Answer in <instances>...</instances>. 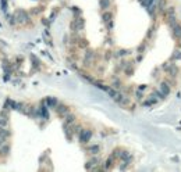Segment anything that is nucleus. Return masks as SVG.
<instances>
[{"mask_svg":"<svg viewBox=\"0 0 181 172\" xmlns=\"http://www.w3.org/2000/svg\"><path fill=\"white\" fill-rule=\"evenodd\" d=\"M84 24H85V21L82 20V18H74L71 22V28L74 32H80V31H82V28H84Z\"/></svg>","mask_w":181,"mask_h":172,"instance_id":"1","label":"nucleus"},{"mask_svg":"<svg viewBox=\"0 0 181 172\" xmlns=\"http://www.w3.org/2000/svg\"><path fill=\"white\" fill-rule=\"evenodd\" d=\"M113 99H114V101H116V103H118V104H120V106H127V104L130 103L128 97H127V96H124L123 93H118V92L116 93V96L113 97Z\"/></svg>","mask_w":181,"mask_h":172,"instance_id":"2","label":"nucleus"},{"mask_svg":"<svg viewBox=\"0 0 181 172\" xmlns=\"http://www.w3.org/2000/svg\"><path fill=\"white\" fill-rule=\"evenodd\" d=\"M91 137H92V131H89V129H82V131L80 132V140L82 142V143L89 142Z\"/></svg>","mask_w":181,"mask_h":172,"instance_id":"3","label":"nucleus"},{"mask_svg":"<svg viewBox=\"0 0 181 172\" xmlns=\"http://www.w3.org/2000/svg\"><path fill=\"white\" fill-rule=\"evenodd\" d=\"M171 33H173L174 39H180L181 38V25L178 22L171 25Z\"/></svg>","mask_w":181,"mask_h":172,"instance_id":"4","label":"nucleus"},{"mask_svg":"<svg viewBox=\"0 0 181 172\" xmlns=\"http://www.w3.org/2000/svg\"><path fill=\"white\" fill-rule=\"evenodd\" d=\"M163 69L165 71H167V74L171 76H176V74H177V68H176V65L173 64V63H169V64H165L163 65Z\"/></svg>","mask_w":181,"mask_h":172,"instance_id":"5","label":"nucleus"},{"mask_svg":"<svg viewBox=\"0 0 181 172\" xmlns=\"http://www.w3.org/2000/svg\"><path fill=\"white\" fill-rule=\"evenodd\" d=\"M93 57H95V54H93V52H85V57H84V64L88 67V65H91V63L93 61Z\"/></svg>","mask_w":181,"mask_h":172,"instance_id":"6","label":"nucleus"},{"mask_svg":"<svg viewBox=\"0 0 181 172\" xmlns=\"http://www.w3.org/2000/svg\"><path fill=\"white\" fill-rule=\"evenodd\" d=\"M56 110H57V114H59V115H61V117H66L67 114H69V108L66 107L64 104H57Z\"/></svg>","mask_w":181,"mask_h":172,"instance_id":"7","label":"nucleus"},{"mask_svg":"<svg viewBox=\"0 0 181 172\" xmlns=\"http://www.w3.org/2000/svg\"><path fill=\"white\" fill-rule=\"evenodd\" d=\"M160 92L163 93V94H165V96H167V94H169L170 93V85H167L166 83V82H162L160 83Z\"/></svg>","mask_w":181,"mask_h":172,"instance_id":"8","label":"nucleus"},{"mask_svg":"<svg viewBox=\"0 0 181 172\" xmlns=\"http://www.w3.org/2000/svg\"><path fill=\"white\" fill-rule=\"evenodd\" d=\"M99 4H101V7L103 10L110 7V4H112V0H99Z\"/></svg>","mask_w":181,"mask_h":172,"instance_id":"9","label":"nucleus"},{"mask_svg":"<svg viewBox=\"0 0 181 172\" xmlns=\"http://www.w3.org/2000/svg\"><path fill=\"white\" fill-rule=\"evenodd\" d=\"M74 121H75V117L71 115V114H67V115H66V122H64V125L74 124Z\"/></svg>","mask_w":181,"mask_h":172,"instance_id":"10","label":"nucleus"},{"mask_svg":"<svg viewBox=\"0 0 181 172\" xmlns=\"http://www.w3.org/2000/svg\"><path fill=\"white\" fill-rule=\"evenodd\" d=\"M49 107H56L57 106V100L56 99H53V97H48V100H46Z\"/></svg>","mask_w":181,"mask_h":172,"instance_id":"11","label":"nucleus"},{"mask_svg":"<svg viewBox=\"0 0 181 172\" xmlns=\"http://www.w3.org/2000/svg\"><path fill=\"white\" fill-rule=\"evenodd\" d=\"M7 117H0V128H7Z\"/></svg>","mask_w":181,"mask_h":172,"instance_id":"12","label":"nucleus"},{"mask_svg":"<svg viewBox=\"0 0 181 172\" xmlns=\"http://www.w3.org/2000/svg\"><path fill=\"white\" fill-rule=\"evenodd\" d=\"M112 20H113L112 13H105V14H103V21H105V22H110Z\"/></svg>","mask_w":181,"mask_h":172,"instance_id":"13","label":"nucleus"},{"mask_svg":"<svg viewBox=\"0 0 181 172\" xmlns=\"http://www.w3.org/2000/svg\"><path fill=\"white\" fill-rule=\"evenodd\" d=\"M173 58H174V60H180V58H181V50H177V52H174Z\"/></svg>","mask_w":181,"mask_h":172,"instance_id":"14","label":"nucleus"},{"mask_svg":"<svg viewBox=\"0 0 181 172\" xmlns=\"http://www.w3.org/2000/svg\"><path fill=\"white\" fill-rule=\"evenodd\" d=\"M121 86V82L118 79H114V82H113V88H120Z\"/></svg>","mask_w":181,"mask_h":172,"instance_id":"15","label":"nucleus"},{"mask_svg":"<svg viewBox=\"0 0 181 172\" xmlns=\"http://www.w3.org/2000/svg\"><path fill=\"white\" fill-rule=\"evenodd\" d=\"M98 151H99V147H98V146H92V147H91V153H92V154H96Z\"/></svg>","mask_w":181,"mask_h":172,"instance_id":"16","label":"nucleus"},{"mask_svg":"<svg viewBox=\"0 0 181 172\" xmlns=\"http://www.w3.org/2000/svg\"><path fill=\"white\" fill-rule=\"evenodd\" d=\"M80 46H81V47H86V46H88V42H86V40H85V39H81V42H80Z\"/></svg>","mask_w":181,"mask_h":172,"instance_id":"17","label":"nucleus"},{"mask_svg":"<svg viewBox=\"0 0 181 172\" xmlns=\"http://www.w3.org/2000/svg\"><path fill=\"white\" fill-rule=\"evenodd\" d=\"M135 96H137V99H138V100H141V99H142V96H144V94H142V92H139V90H138V92L135 93Z\"/></svg>","mask_w":181,"mask_h":172,"instance_id":"18","label":"nucleus"},{"mask_svg":"<svg viewBox=\"0 0 181 172\" xmlns=\"http://www.w3.org/2000/svg\"><path fill=\"white\" fill-rule=\"evenodd\" d=\"M178 46H180V47H181V38H180V42H178Z\"/></svg>","mask_w":181,"mask_h":172,"instance_id":"19","label":"nucleus"}]
</instances>
